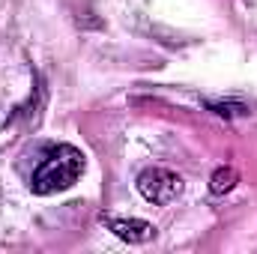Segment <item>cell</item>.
Here are the masks:
<instances>
[{"instance_id": "6da1fadb", "label": "cell", "mask_w": 257, "mask_h": 254, "mask_svg": "<svg viewBox=\"0 0 257 254\" xmlns=\"http://www.w3.org/2000/svg\"><path fill=\"white\" fill-rule=\"evenodd\" d=\"M84 174V153L72 144H60L54 150H48V156L42 159V165L33 171L30 177V189L36 194H54L66 191L69 186L78 183V177Z\"/></svg>"}, {"instance_id": "7a4b0ae2", "label": "cell", "mask_w": 257, "mask_h": 254, "mask_svg": "<svg viewBox=\"0 0 257 254\" xmlns=\"http://www.w3.org/2000/svg\"><path fill=\"white\" fill-rule=\"evenodd\" d=\"M138 191L150 203L165 206V203H171V200H177L183 194V177L168 171V168H147L138 177Z\"/></svg>"}, {"instance_id": "3957f363", "label": "cell", "mask_w": 257, "mask_h": 254, "mask_svg": "<svg viewBox=\"0 0 257 254\" xmlns=\"http://www.w3.org/2000/svg\"><path fill=\"white\" fill-rule=\"evenodd\" d=\"M99 221L111 230V233H117L120 239H126V242H147V239H153L156 236V227L150 224V221H144V218H117V215H99Z\"/></svg>"}, {"instance_id": "277c9868", "label": "cell", "mask_w": 257, "mask_h": 254, "mask_svg": "<svg viewBox=\"0 0 257 254\" xmlns=\"http://www.w3.org/2000/svg\"><path fill=\"white\" fill-rule=\"evenodd\" d=\"M233 186H236V171L233 168H218L212 174V191L215 194H224V191H230Z\"/></svg>"}, {"instance_id": "5b68a950", "label": "cell", "mask_w": 257, "mask_h": 254, "mask_svg": "<svg viewBox=\"0 0 257 254\" xmlns=\"http://www.w3.org/2000/svg\"><path fill=\"white\" fill-rule=\"evenodd\" d=\"M209 108L218 117H242V114H248V108L239 105V102H209Z\"/></svg>"}]
</instances>
